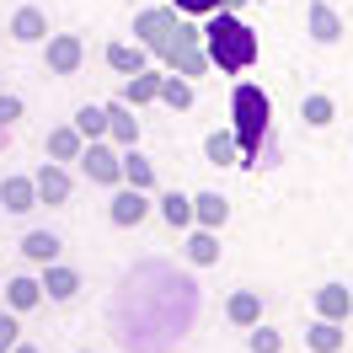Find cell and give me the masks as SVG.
Wrapping results in <instances>:
<instances>
[{
    "instance_id": "8d00e7d4",
    "label": "cell",
    "mask_w": 353,
    "mask_h": 353,
    "mask_svg": "<svg viewBox=\"0 0 353 353\" xmlns=\"http://www.w3.org/2000/svg\"><path fill=\"white\" fill-rule=\"evenodd\" d=\"M0 300H6V284H0Z\"/></svg>"
},
{
    "instance_id": "2e32d148",
    "label": "cell",
    "mask_w": 353,
    "mask_h": 353,
    "mask_svg": "<svg viewBox=\"0 0 353 353\" xmlns=\"http://www.w3.org/2000/svg\"><path fill=\"white\" fill-rule=\"evenodd\" d=\"M108 70L112 75H139V70H150V48L145 43H108Z\"/></svg>"
},
{
    "instance_id": "5bb4252c",
    "label": "cell",
    "mask_w": 353,
    "mask_h": 353,
    "mask_svg": "<svg viewBox=\"0 0 353 353\" xmlns=\"http://www.w3.org/2000/svg\"><path fill=\"white\" fill-rule=\"evenodd\" d=\"M161 75H166V70H139V75H129V81H123V102H129L134 112L161 102Z\"/></svg>"
},
{
    "instance_id": "f1b7e54d",
    "label": "cell",
    "mask_w": 353,
    "mask_h": 353,
    "mask_svg": "<svg viewBox=\"0 0 353 353\" xmlns=\"http://www.w3.org/2000/svg\"><path fill=\"white\" fill-rule=\"evenodd\" d=\"M70 123L81 129V139H108V108H91V102H86Z\"/></svg>"
},
{
    "instance_id": "d4e9b609",
    "label": "cell",
    "mask_w": 353,
    "mask_h": 353,
    "mask_svg": "<svg viewBox=\"0 0 353 353\" xmlns=\"http://www.w3.org/2000/svg\"><path fill=\"white\" fill-rule=\"evenodd\" d=\"M123 182L139 188V193H155V161H150V155H139V145L123 150Z\"/></svg>"
},
{
    "instance_id": "7a4b0ae2",
    "label": "cell",
    "mask_w": 353,
    "mask_h": 353,
    "mask_svg": "<svg viewBox=\"0 0 353 353\" xmlns=\"http://www.w3.org/2000/svg\"><path fill=\"white\" fill-rule=\"evenodd\" d=\"M230 129H236V145H241V166H263V139H268V123H273V102H268L263 86H241L230 91Z\"/></svg>"
},
{
    "instance_id": "d6a6232c",
    "label": "cell",
    "mask_w": 353,
    "mask_h": 353,
    "mask_svg": "<svg viewBox=\"0 0 353 353\" xmlns=\"http://www.w3.org/2000/svg\"><path fill=\"white\" fill-rule=\"evenodd\" d=\"M172 6L182 17H214V11H220V0H172Z\"/></svg>"
},
{
    "instance_id": "3957f363",
    "label": "cell",
    "mask_w": 353,
    "mask_h": 353,
    "mask_svg": "<svg viewBox=\"0 0 353 353\" xmlns=\"http://www.w3.org/2000/svg\"><path fill=\"white\" fill-rule=\"evenodd\" d=\"M176 32H182V11H176V6H150V11L134 17V43H145L155 59H166V48L176 43Z\"/></svg>"
},
{
    "instance_id": "44dd1931",
    "label": "cell",
    "mask_w": 353,
    "mask_h": 353,
    "mask_svg": "<svg viewBox=\"0 0 353 353\" xmlns=\"http://www.w3.org/2000/svg\"><path fill=\"white\" fill-rule=\"evenodd\" d=\"M343 343H348V332H343V321H310L305 327V348L310 353H343Z\"/></svg>"
},
{
    "instance_id": "6da1fadb",
    "label": "cell",
    "mask_w": 353,
    "mask_h": 353,
    "mask_svg": "<svg viewBox=\"0 0 353 353\" xmlns=\"http://www.w3.org/2000/svg\"><path fill=\"white\" fill-rule=\"evenodd\" d=\"M203 48H209V65L225 70V75H241V70L257 65V32L241 22V11H214V17H203Z\"/></svg>"
},
{
    "instance_id": "e575fe53",
    "label": "cell",
    "mask_w": 353,
    "mask_h": 353,
    "mask_svg": "<svg viewBox=\"0 0 353 353\" xmlns=\"http://www.w3.org/2000/svg\"><path fill=\"white\" fill-rule=\"evenodd\" d=\"M11 353H38V348H32V343H17V348H11Z\"/></svg>"
},
{
    "instance_id": "30bf717a",
    "label": "cell",
    "mask_w": 353,
    "mask_h": 353,
    "mask_svg": "<svg viewBox=\"0 0 353 353\" xmlns=\"http://www.w3.org/2000/svg\"><path fill=\"white\" fill-rule=\"evenodd\" d=\"M38 284H43V300H75L81 294V273L65 268V263H43Z\"/></svg>"
},
{
    "instance_id": "277c9868",
    "label": "cell",
    "mask_w": 353,
    "mask_h": 353,
    "mask_svg": "<svg viewBox=\"0 0 353 353\" xmlns=\"http://www.w3.org/2000/svg\"><path fill=\"white\" fill-rule=\"evenodd\" d=\"M81 172H86V182H97V188H123V150H118L112 139H86Z\"/></svg>"
},
{
    "instance_id": "ba28073f",
    "label": "cell",
    "mask_w": 353,
    "mask_h": 353,
    "mask_svg": "<svg viewBox=\"0 0 353 353\" xmlns=\"http://www.w3.org/2000/svg\"><path fill=\"white\" fill-rule=\"evenodd\" d=\"M305 32H310V43L332 48L337 38H343V17L332 11L327 0H310V6H305Z\"/></svg>"
},
{
    "instance_id": "d6986e66",
    "label": "cell",
    "mask_w": 353,
    "mask_h": 353,
    "mask_svg": "<svg viewBox=\"0 0 353 353\" xmlns=\"http://www.w3.org/2000/svg\"><path fill=\"white\" fill-rule=\"evenodd\" d=\"M0 305L17 310V316H22V310H32V305H43V284H38L32 273H17V279L6 284V300H0Z\"/></svg>"
},
{
    "instance_id": "5b68a950",
    "label": "cell",
    "mask_w": 353,
    "mask_h": 353,
    "mask_svg": "<svg viewBox=\"0 0 353 353\" xmlns=\"http://www.w3.org/2000/svg\"><path fill=\"white\" fill-rule=\"evenodd\" d=\"M81 59H86V43H81L75 32H48V38H43V65H48V75H75Z\"/></svg>"
},
{
    "instance_id": "4fadbf2b",
    "label": "cell",
    "mask_w": 353,
    "mask_h": 353,
    "mask_svg": "<svg viewBox=\"0 0 353 353\" xmlns=\"http://www.w3.org/2000/svg\"><path fill=\"white\" fill-rule=\"evenodd\" d=\"M316 316H321V321H348L353 316V289L348 284H321L316 289Z\"/></svg>"
},
{
    "instance_id": "cb8c5ba5",
    "label": "cell",
    "mask_w": 353,
    "mask_h": 353,
    "mask_svg": "<svg viewBox=\"0 0 353 353\" xmlns=\"http://www.w3.org/2000/svg\"><path fill=\"white\" fill-rule=\"evenodd\" d=\"M59 246H65V241H59L54 230H27V236H22V257L43 268V263H59Z\"/></svg>"
},
{
    "instance_id": "d590c367",
    "label": "cell",
    "mask_w": 353,
    "mask_h": 353,
    "mask_svg": "<svg viewBox=\"0 0 353 353\" xmlns=\"http://www.w3.org/2000/svg\"><path fill=\"white\" fill-rule=\"evenodd\" d=\"M0 150H6V129H0Z\"/></svg>"
},
{
    "instance_id": "9c48e42d",
    "label": "cell",
    "mask_w": 353,
    "mask_h": 353,
    "mask_svg": "<svg viewBox=\"0 0 353 353\" xmlns=\"http://www.w3.org/2000/svg\"><path fill=\"white\" fill-rule=\"evenodd\" d=\"M108 139L118 145V150H134L139 145V118H134V108L118 97V102H108Z\"/></svg>"
},
{
    "instance_id": "4dcf8cb0",
    "label": "cell",
    "mask_w": 353,
    "mask_h": 353,
    "mask_svg": "<svg viewBox=\"0 0 353 353\" xmlns=\"http://www.w3.org/2000/svg\"><path fill=\"white\" fill-rule=\"evenodd\" d=\"M22 343V321H17V310H0V353H11Z\"/></svg>"
},
{
    "instance_id": "7402d4cb",
    "label": "cell",
    "mask_w": 353,
    "mask_h": 353,
    "mask_svg": "<svg viewBox=\"0 0 353 353\" xmlns=\"http://www.w3.org/2000/svg\"><path fill=\"white\" fill-rule=\"evenodd\" d=\"M225 220H230V199H220V193H193V225L225 230Z\"/></svg>"
},
{
    "instance_id": "836d02e7",
    "label": "cell",
    "mask_w": 353,
    "mask_h": 353,
    "mask_svg": "<svg viewBox=\"0 0 353 353\" xmlns=\"http://www.w3.org/2000/svg\"><path fill=\"white\" fill-rule=\"evenodd\" d=\"M246 0H220V11H241Z\"/></svg>"
},
{
    "instance_id": "f546056e",
    "label": "cell",
    "mask_w": 353,
    "mask_h": 353,
    "mask_svg": "<svg viewBox=\"0 0 353 353\" xmlns=\"http://www.w3.org/2000/svg\"><path fill=\"white\" fill-rule=\"evenodd\" d=\"M246 348H252V353H284V337H279L273 327H263V321H257V327L246 332Z\"/></svg>"
},
{
    "instance_id": "e0dca14e",
    "label": "cell",
    "mask_w": 353,
    "mask_h": 353,
    "mask_svg": "<svg viewBox=\"0 0 353 353\" xmlns=\"http://www.w3.org/2000/svg\"><path fill=\"white\" fill-rule=\"evenodd\" d=\"M6 32H11V43H43V38H48V17L38 11V6H22Z\"/></svg>"
},
{
    "instance_id": "83f0119b",
    "label": "cell",
    "mask_w": 353,
    "mask_h": 353,
    "mask_svg": "<svg viewBox=\"0 0 353 353\" xmlns=\"http://www.w3.org/2000/svg\"><path fill=\"white\" fill-rule=\"evenodd\" d=\"M300 118H305V129H327L332 118H337V102H332L327 91H310L305 102H300Z\"/></svg>"
},
{
    "instance_id": "ffe728a7",
    "label": "cell",
    "mask_w": 353,
    "mask_h": 353,
    "mask_svg": "<svg viewBox=\"0 0 353 353\" xmlns=\"http://www.w3.org/2000/svg\"><path fill=\"white\" fill-rule=\"evenodd\" d=\"M0 203H6V214H27V209H38V188H32V176H6V182H0Z\"/></svg>"
},
{
    "instance_id": "1f68e13d",
    "label": "cell",
    "mask_w": 353,
    "mask_h": 353,
    "mask_svg": "<svg viewBox=\"0 0 353 353\" xmlns=\"http://www.w3.org/2000/svg\"><path fill=\"white\" fill-rule=\"evenodd\" d=\"M17 118H22V97L17 91H0V129H11Z\"/></svg>"
},
{
    "instance_id": "ac0fdd59",
    "label": "cell",
    "mask_w": 353,
    "mask_h": 353,
    "mask_svg": "<svg viewBox=\"0 0 353 353\" xmlns=\"http://www.w3.org/2000/svg\"><path fill=\"white\" fill-rule=\"evenodd\" d=\"M182 252H188V263H193V268H214V263H220V230H203V225H193Z\"/></svg>"
},
{
    "instance_id": "7c38bea8",
    "label": "cell",
    "mask_w": 353,
    "mask_h": 353,
    "mask_svg": "<svg viewBox=\"0 0 353 353\" xmlns=\"http://www.w3.org/2000/svg\"><path fill=\"white\" fill-rule=\"evenodd\" d=\"M81 150H86V139H81V129L75 123H59V129H48V139H43V155L48 161H81Z\"/></svg>"
},
{
    "instance_id": "4316f807",
    "label": "cell",
    "mask_w": 353,
    "mask_h": 353,
    "mask_svg": "<svg viewBox=\"0 0 353 353\" xmlns=\"http://www.w3.org/2000/svg\"><path fill=\"white\" fill-rule=\"evenodd\" d=\"M161 102H166L172 112H188L193 102H199V97H193V81H188V75H172V70H166V75H161Z\"/></svg>"
},
{
    "instance_id": "8fae6325",
    "label": "cell",
    "mask_w": 353,
    "mask_h": 353,
    "mask_svg": "<svg viewBox=\"0 0 353 353\" xmlns=\"http://www.w3.org/2000/svg\"><path fill=\"white\" fill-rule=\"evenodd\" d=\"M225 321L241 327V332H252L257 321H263V294H257V289H236V294L225 300Z\"/></svg>"
},
{
    "instance_id": "603a6c76",
    "label": "cell",
    "mask_w": 353,
    "mask_h": 353,
    "mask_svg": "<svg viewBox=\"0 0 353 353\" xmlns=\"http://www.w3.org/2000/svg\"><path fill=\"white\" fill-rule=\"evenodd\" d=\"M155 209H161V220L172 225V230H193V193H161L155 199Z\"/></svg>"
},
{
    "instance_id": "9a60e30c",
    "label": "cell",
    "mask_w": 353,
    "mask_h": 353,
    "mask_svg": "<svg viewBox=\"0 0 353 353\" xmlns=\"http://www.w3.org/2000/svg\"><path fill=\"white\" fill-rule=\"evenodd\" d=\"M161 65L172 70V75H188V81H193V75H209V48L203 43H188V48H172V54H166V59H161Z\"/></svg>"
},
{
    "instance_id": "52a82bcc",
    "label": "cell",
    "mask_w": 353,
    "mask_h": 353,
    "mask_svg": "<svg viewBox=\"0 0 353 353\" xmlns=\"http://www.w3.org/2000/svg\"><path fill=\"white\" fill-rule=\"evenodd\" d=\"M32 188H38V203H48V209H59V203H70V172L59 166V161H48V166H38L32 172Z\"/></svg>"
},
{
    "instance_id": "484cf974",
    "label": "cell",
    "mask_w": 353,
    "mask_h": 353,
    "mask_svg": "<svg viewBox=\"0 0 353 353\" xmlns=\"http://www.w3.org/2000/svg\"><path fill=\"white\" fill-rule=\"evenodd\" d=\"M203 155L214 161V166H241V145H236V129H214L203 139Z\"/></svg>"
},
{
    "instance_id": "8992f818",
    "label": "cell",
    "mask_w": 353,
    "mask_h": 353,
    "mask_svg": "<svg viewBox=\"0 0 353 353\" xmlns=\"http://www.w3.org/2000/svg\"><path fill=\"white\" fill-rule=\"evenodd\" d=\"M145 214H150V193H139V188H112V203H108V220L118 225V230H134V225H145Z\"/></svg>"
}]
</instances>
